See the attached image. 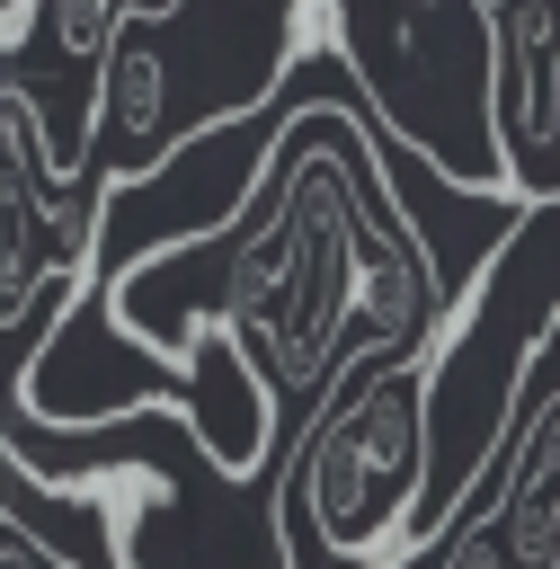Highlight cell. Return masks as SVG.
<instances>
[{
  "label": "cell",
  "instance_id": "4",
  "mask_svg": "<svg viewBox=\"0 0 560 569\" xmlns=\"http://www.w3.org/2000/svg\"><path fill=\"white\" fill-rule=\"evenodd\" d=\"M427 498V356H364L293 436L284 525L329 569H400Z\"/></svg>",
  "mask_w": 560,
  "mask_h": 569
},
{
  "label": "cell",
  "instance_id": "8",
  "mask_svg": "<svg viewBox=\"0 0 560 569\" xmlns=\"http://www.w3.org/2000/svg\"><path fill=\"white\" fill-rule=\"evenodd\" d=\"M133 9H178V0H133Z\"/></svg>",
  "mask_w": 560,
  "mask_h": 569
},
{
  "label": "cell",
  "instance_id": "9",
  "mask_svg": "<svg viewBox=\"0 0 560 569\" xmlns=\"http://www.w3.org/2000/svg\"><path fill=\"white\" fill-rule=\"evenodd\" d=\"M418 9H436V0H418Z\"/></svg>",
  "mask_w": 560,
  "mask_h": 569
},
{
  "label": "cell",
  "instance_id": "3",
  "mask_svg": "<svg viewBox=\"0 0 560 569\" xmlns=\"http://www.w3.org/2000/svg\"><path fill=\"white\" fill-rule=\"evenodd\" d=\"M116 445L89 462H44V480L98 516V560L107 569H293V525H284V471L231 480L187 409H142L107 427Z\"/></svg>",
  "mask_w": 560,
  "mask_h": 569
},
{
  "label": "cell",
  "instance_id": "6",
  "mask_svg": "<svg viewBox=\"0 0 560 569\" xmlns=\"http://www.w3.org/2000/svg\"><path fill=\"white\" fill-rule=\"evenodd\" d=\"M533 151H560V53H551V80H542V142ZM524 178H533V160H524ZM516 178V187H524Z\"/></svg>",
  "mask_w": 560,
  "mask_h": 569
},
{
  "label": "cell",
  "instance_id": "1",
  "mask_svg": "<svg viewBox=\"0 0 560 569\" xmlns=\"http://www.w3.org/2000/svg\"><path fill=\"white\" fill-rule=\"evenodd\" d=\"M400 249H427V231L391 196L373 133H356L347 107L311 98L293 107L240 222L98 276V302L160 365H178L187 338L222 320L276 382L284 427L302 436L320 400L347 382V365H364L356 302H364V276Z\"/></svg>",
  "mask_w": 560,
  "mask_h": 569
},
{
  "label": "cell",
  "instance_id": "5",
  "mask_svg": "<svg viewBox=\"0 0 560 569\" xmlns=\"http://www.w3.org/2000/svg\"><path fill=\"white\" fill-rule=\"evenodd\" d=\"M124 18H133V0H36V36L53 44V53H71V62H107V44L124 36Z\"/></svg>",
  "mask_w": 560,
  "mask_h": 569
},
{
  "label": "cell",
  "instance_id": "7",
  "mask_svg": "<svg viewBox=\"0 0 560 569\" xmlns=\"http://www.w3.org/2000/svg\"><path fill=\"white\" fill-rule=\"evenodd\" d=\"M471 9H480V18H498V9H533V0H471Z\"/></svg>",
  "mask_w": 560,
  "mask_h": 569
},
{
  "label": "cell",
  "instance_id": "2",
  "mask_svg": "<svg viewBox=\"0 0 560 569\" xmlns=\"http://www.w3.org/2000/svg\"><path fill=\"white\" fill-rule=\"evenodd\" d=\"M560 338V196H524L507 240L480 258V276L436 320L427 356V498L409 525V560L436 551L498 480L533 373Z\"/></svg>",
  "mask_w": 560,
  "mask_h": 569
}]
</instances>
